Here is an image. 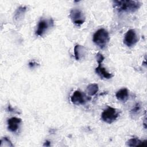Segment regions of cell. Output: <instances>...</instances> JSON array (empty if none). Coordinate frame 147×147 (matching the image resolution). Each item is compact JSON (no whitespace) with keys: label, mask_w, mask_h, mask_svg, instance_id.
I'll use <instances>...</instances> for the list:
<instances>
[{"label":"cell","mask_w":147,"mask_h":147,"mask_svg":"<svg viewBox=\"0 0 147 147\" xmlns=\"http://www.w3.org/2000/svg\"><path fill=\"white\" fill-rule=\"evenodd\" d=\"M113 7L118 12L133 13L141 7V3L137 1L119 0L113 1Z\"/></svg>","instance_id":"6da1fadb"},{"label":"cell","mask_w":147,"mask_h":147,"mask_svg":"<svg viewBox=\"0 0 147 147\" xmlns=\"http://www.w3.org/2000/svg\"><path fill=\"white\" fill-rule=\"evenodd\" d=\"M110 40V37L108 32L101 28L95 32L93 35L92 41L94 44L99 48L103 49L106 47Z\"/></svg>","instance_id":"7a4b0ae2"},{"label":"cell","mask_w":147,"mask_h":147,"mask_svg":"<svg viewBox=\"0 0 147 147\" xmlns=\"http://www.w3.org/2000/svg\"><path fill=\"white\" fill-rule=\"evenodd\" d=\"M119 116V113L116 109L108 106L101 114V119L107 123H111Z\"/></svg>","instance_id":"3957f363"},{"label":"cell","mask_w":147,"mask_h":147,"mask_svg":"<svg viewBox=\"0 0 147 147\" xmlns=\"http://www.w3.org/2000/svg\"><path fill=\"white\" fill-rule=\"evenodd\" d=\"M138 41V35L134 29H129L124 36L123 43L128 47H131L135 45Z\"/></svg>","instance_id":"277c9868"},{"label":"cell","mask_w":147,"mask_h":147,"mask_svg":"<svg viewBox=\"0 0 147 147\" xmlns=\"http://www.w3.org/2000/svg\"><path fill=\"white\" fill-rule=\"evenodd\" d=\"M69 17L72 22L77 25L83 24L86 20L84 14L82 10L78 9H73L70 11Z\"/></svg>","instance_id":"5b68a950"},{"label":"cell","mask_w":147,"mask_h":147,"mask_svg":"<svg viewBox=\"0 0 147 147\" xmlns=\"http://www.w3.org/2000/svg\"><path fill=\"white\" fill-rule=\"evenodd\" d=\"M71 101L74 105H79L84 104L86 100L84 94L79 90H76L71 96Z\"/></svg>","instance_id":"8992f818"},{"label":"cell","mask_w":147,"mask_h":147,"mask_svg":"<svg viewBox=\"0 0 147 147\" xmlns=\"http://www.w3.org/2000/svg\"><path fill=\"white\" fill-rule=\"evenodd\" d=\"M49 22L44 19L40 20L38 23L35 34L37 36H42L49 28Z\"/></svg>","instance_id":"52a82bcc"},{"label":"cell","mask_w":147,"mask_h":147,"mask_svg":"<svg viewBox=\"0 0 147 147\" xmlns=\"http://www.w3.org/2000/svg\"><path fill=\"white\" fill-rule=\"evenodd\" d=\"M74 56L76 60H83L87 55V50L84 46L76 45L74 47Z\"/></svg>","instance_id":"ba28073f"},{"label":"cell","mask_w":147,"mask_h":147,"mask_svg":"<svg viewBox=\"0 0 147 147\" xmlns=\"http://www.w3.org/2000/svg\"><path fill=\"white\" fill-rule=\"evenodd\" d=\"M21 122V119L17 117H11L8 119L7 123V128L11 132H16L19 127V125Z\"/></svg>","instance_id":"9c48e42d"},{"label":"cell","mask_w":147,"mask_h":147,"mask_svg":"<svg viewBox=\"0 0 147 147\" xmlns=\"http://www.w3.org/2000/svg\"><path fill=\"white\" fill-rule=\"evenodd\" d=\"M98 63V65L95 69L96 74L98 75L100 78L107 79H111L113 76V74L107 72L106 68L102 67V63Z\"/></svg>","instance_id":"30bf717a"},{"label":"cell","mask_w":147,"mask_h":147,"mask_svg":"<svg viewBox=\"0 0 147 147\" xmlns=\"http://www.w3.org/2000/svg\"><path fill=\"white\" fill-rule=\"evenodd\" d=\"M26 6H21L19 7H18V9L16 10V11L14 13V17H13L14 21L16 23H19L21 21H22V20H23V18L24 17V15L26 12Z\"/></svg>","instance_id":"8fae6325"},{"label":"cell","mask_w":147,"mask_h":147,"mask_svg":"<svg viewBox=\"0 0 147 147\" xmlns=\"http://www.w3.org/2000/svg\"><path fill=\"white\" fill-rule=\"evenodd\" d=\"M115 96L119 101L125 102L129 98V91L126 88H121L117 92Z\"/></svg>","instance_id":"7c38bea8"},{"label":"cell","mask_w":147,"mask_h":147,"mask_svg":"<svg viewBox=\"0 0 147 147\" xmlns=\"http://www.w3.org/2000/svg\"><path fill=\"white\" fill-rule=\"evenodd\" d=\"M146 140L142 141L137 138H131L126 142V145L129 146H145Z\"/></svg>","instance_id":"4fadbf2b"},{"label":"cell","mask_w":147,"mask_h":147,"mask_svg":"<svg viewBox=\"0 0 147 147\" xmlns=\"http://www.w3.org/2000/svg\"><path fill=\"white\" fill-rule=\"evenodd\" d=\"M99 90V87L98 85L96 83H91L87 87V94L90 96H94L95 95L96 92Z\"/></svg>","instance_id":"5bb4252c"},{"label":"cell","mask_w":147,"mask_h":147,"mask_svg":"<svg viewBox=\"0 0 147 147\" xmlns=\"http://www.w3.org/2000/svg\"><path fill=\"white\" fill-rule=\"evenodd\" d=\"M13 147V145L10 141V140L7 137H3L1 140V144H0V147Z\"/></svg>","instance_id":"9a60e30c"},{"label":"cell","mask_w":147,"mask_h":147,"mask_svg":"<svg viewBox=\"0 0 147 147\" xmlns=\"http://www.w3.org/2000/svg\"><path fill=\"white\" fill-rule=\"evenodd\" d=\"M141 109V105L139 103H137L135 105V106H134V107L131 110V111H130L131 114L132 115H137V114H138L140 113Z\"/></svg>","instance_id":"2e32d148"},{"label":"cell","mask_w":147,"mask_h":147,"mask_svg":"<svg viewBox=\"0 0 147 147\" xmlns=\"http://www.w3.org/2000/svg\"><path fill=\"white\" fill-rule=\"evenodd\" d=\"M96 60H97V62H98V63H102L104 59H105V57H104V56H103V55L101 54V53H99V52L96 54Z\"/></svg>","instance_id":"e0dca14e"},{"label":"cell","mask_w":147,"mask_h":147,"mask_svg":"<svg viewBox=\"0 0 147 147\" xmlns=\"http://www.w3.org/2000/svg\"><path fill=\"white\" fill-rule=\"evenodd\" d=\"M37 64H38L36 63L35 61H33L29 62V66L30 68H34L35 67H36Z\"/></svg>","instance_id":"ac0fdd59"},{"label":"cell","mask_w":147,"mask_h":147,"mask_svg":"<svg viewBox=\"0 0 147 147\" xmlns=\"http://www.w3.org/2000/svg\"><path fill=\"white\" fill-rule=\"evenodd\" d=\"M7 110L8 111H10V112H14V113H19L18 112H17L16 110H14V109H13L10 105H9L7 106Z\"/></svg>","instance_id":"d6986e66"},{"label":"cell","mask_w":147,"mask_h":147,"mask_svg":"<svg viewBox=\"0 0 147 147\" xmlns=\"http://www.w3.org/2000/svg\"><path fill=\"white\" fill-rule=\"evenodd\" d=\"M50 145H51V142L48 140H47L43 145V146H49Z\"/></svg>","instance_id":"ffe728a7"}]
</instances>
